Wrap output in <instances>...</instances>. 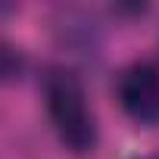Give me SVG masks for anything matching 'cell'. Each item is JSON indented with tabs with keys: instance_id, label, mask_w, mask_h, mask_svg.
Listing matches in <instances>:
<instances>
[{
	"instance_id": "cell-1",
	"label": "cell",
	"mask_w": 159,
	"mask_h": 159,
	"mask_svg": "<svg viewBox=\"0 0 159 159\" xmlns=\"http://www.w3.org/2000/svg\"><path fill=\"white\" fill-rule=\"evenodd\" d=\"M44 103L50 125L66 150L88 156L97 147V119L88 103V91L72 69H50L44 75Z\"/></svg>"
},
{
	"instance_id": "cell-2",
	"label": "cell",
	"mask_w": 159,
	"mask_h": 159,
	"mask_svg": "<svg viewBox=\"0 0 159 159\" xmlns=\"http://www.w3.org/2000/svg\"><path fill=\"white\" fill-rule=\"evenodd\" d=\"M116 97L125 116L143 128L159 125V66L150 59H137L119 72Z\"/></svg>"
},
{
	"instance_id": "cell-3",
	"label": "cell",
	"mask_w": 159,
	"mask_h": 159,
	"mask_svg": "<svg viewBox=\"0 0 159 159\" xmlns=\"http://www.w3.org/2000/svg\"><path fill=\"white\" fill-rule=\"evenodd\" d=\"M25 72V56L16 44L10 41H0V84H13L19 81Z\"/></svg>"
},
{
	"instance_id": "cell-4",
	"label": "cell",
	"mask_w": 159,
	"mask_h": 159,
	"mask_svg": "<svg viewBox=\"0 0 159 159\" xmlns=\"http://www.w3.org/2000/svg\"><path fill=\"white\" fill-rule=\"evenodd\" d=\"M156 159H159V156H156Z\"/></svg>"
}]
</instances>
